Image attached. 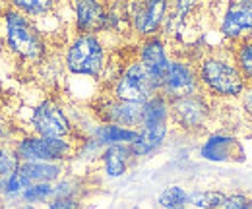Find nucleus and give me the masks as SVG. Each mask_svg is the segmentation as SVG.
<instances>
[{
  "mask_svg": "<svg viewBox=\"0 0 252 209\" xmlns=\"http://www.w3.org/2000/svg\"><path fill=\"white\" fill-rule=\"evenodd\" d=\"M196 74L200 86L218 97H239L247 88L235 60H229L223 55H210L202 59Z\"/></svg>",
  "mask_w": 252,
  "mask_h": 209,
  "instance_id": "nucleus-1",
  "label": "nucleus"
},
{
  "mask_svg": "<svg viewBox=\"0 0 252 209\" xmlns=\"http://www.w3.org/2000/svg\"><path fill=\"white\" fill-rule=\"evenodd\" d=\"M4 43L6 47L24 60H39L45 55V41L37 26L18 10H8L4 14Z\"/></svg>",
  "mask_w": 252,
  "mask_h": 209,
  "instance_id": "nucleus-2",
  "label": "nucleus"
},
{
  "mask_svg": "<svg viewBox=\"0 0 252 209\" xmlns=\"http://www.w3.org/2000/svg\"><path fill=\"white\" fill-rule=\"evenodd\" d=\"M105 47L97 35H78L70 47L66 49V68L76 76H88V78H99L105 70Z\"/></svg>",
  "mask_w": 252,
  "mask_h": 209,
  "instance_id": "nucleus-3",
  "label": "nucleus"
},
{
  "mask_svg": "<svg viewBox=\"0 0 252 209\" xmlns=\"http://www.w3.org/2000/svg\"><path fill=\"white\" fill-rule=\"evenodd\" d=\"M14 153L20 163H61L74 153V148L66 138L26 136L16 142Z\"/></svg>",
  "mask_w": 252,
  "mask_h": 209,
  "instance_id": "nucleus-4",
  "label": "nucleus"
},
{
  "mask_svg": "<svg viewBox=\"0 0 252 209\" xmlns=\"http://www.w3.org/2000/svg\"><path fill=\"white\" fill-rule=\"evenodd\" d=\"M159 90L154 84L152 76L148 70L142 66L140 60H134L121 72L113 86V97L119 101H128V103H148L154 95H158Z\"/></svg>",
  "mask_w": 252,
  "mask_h": 209,
  "instance_id": "nucleus-5",
  "label": "nucleus"
},
{
  "mask_svg": "<svg viewBox=\"0 0 252 209\" xmlns=\"http://www.w3.org/2000/svg\"><path fill=\"white\" fill-rule=\"evenodd\" d=\"M30 124L33 136H41V138H66L72 132V124L66 113L53 99H45L33 109Z\"/></svg>",
  "mask_w": 252,
  "mask_h": 209,
  "instance_id": "nucleus-6",
  "label": "nucleus"
},
{
  "mask_svg": "<svg viewBox=\"0 0 252 209\" xmlns=\"http://www.w3.org/2000/svg\"><path fill=\"white\" fill-rule=\"evenodd\" d=\"M159 93L167 101H175V99H183V97L200 93L198 74L192 68V64L185 60H171Z\"/></svg>",
  "mask_w": 252,
  "mask_h": 209,
  "instance_id": "nucleus-7",
  "label": "nucleus"
},
{
  "mask_svg": "<svg viewBox=\"0 0 252 209\" xmlns=\"http://www.w3.org/2000/svg\"><path fill=\"white\" fill-rule=\"evenodd\" d=\"M171 6L163 0L154 2H134L128 6V22L132 30L140 37H156V33L161 30L163 22L167 20Z\"/></svg>",
  "mask_w": 252,
  "mask_h": 209,
  "instance_id": "nucleus-8",
  "label": "nucleus"
},
{
  "mask_svg": "<svg viewBox=\"0 0 252 209\" xmlns=\"http://www.w3.org/2000/svg\"><path fill=\"white\" fill-rule=\"evenodd\" d=\"M169 119L183 130H200L210 119V105L202 93L169 101Z\"/></svg>",
  "mask_w": 252,
  "mask_h": 209,
  "instance_id": "nucleus-9",
  "label": "nucleus"
},
{
  "mask_svg": "<svg viewBox=\"0 0 252 209\" xmlns=\"http://www.w3.org/2000/svg\"><path fill=\"white\" fill-rule=\"evenodd\" d=\"M220 31L223 37L231 41H247L252 39V2L239 0L227 4L221 16Z\"/></svg>",
  "mask_w": 252,
  "mask_h": 209,
  "instance_id": "nucleus-10",
  "label": "nucleus"
},
{
  "mask_svg": "<svg viewBox=\"0 0 252 209\" xmlns=\"http://www.w3.org/2000/svg\"><path fill=\"white\" fill-rule=\"evenodd\" d=\"M142 111H144V105L119 101L115 97L101 101V105L97 107V115L103 120V124H115V126H123V128H130V130L140 128Z\"/></svg>",
  "mask_w": 252,
  "mask_h": 209,
  "instance_id": "nucleus-11",
  "label": "nucleus"
},
{
  "mask_svg": "<svg viewBox=\"0 0 252 209\" xmlns=\"http://www.w3.org/2000/svg\"><path fill=\"white\" fill-rule=\"evenodd\" d=\"M140 62L148 70V74L152 76V80L158 86V90L161 91L163 78H165L167 68H169V62H171L165 41L161 37H158V35L146 39L142 43V47H140Z\"/></svg>",
  "mask_w": 252,
  "mask_h": 209,
  "instance_id": "nucleus-12",
  "label": "nucleus"
},
{
  "mask_svg": "<svg viewBox=\"0 0 252 209\" xmlns=\"http://www.w3.org/2000/svg\"><path fill=\"white\" fill-rule=\"evenodd\" d=\"M200 155L208 161H218V163L220 161H243L245 151L235 138L225 136V134H214L204 142Z\"/></svg>",
  "mask_w": 252,
  "mask_h": 209,
  "instance_id": "nucleus-13",
  "label": "nucleus"
},
{
  "mask_svg": "<svg viewBox=\"0 0 252 209\" xmlns=\"http://www.w3.org/2000/svg\"><path fill=\"white\" fill-rule=\"evenodd\" d=\"M74 14H76V30L80 35L90 33L95 35L97 31L105 30L107 26V8L99 2H76L74 4Z\"/></svg>",
  "mask_w": 252,
  "mask_h": 209,
  "instance_id": "nucleus-14",
  "label": "nucleus"
},
{
  "mask_svg": "<svg viewBox=\"0 0 252 209\" xmlns=\"http://www.w3.org/2000/svg\"><path fill=\"white\" fill-rule=\"evenodd\" d=\"M169 124H142L138 128V138L134 144H130L132 157H146L158 149L167 138Z\"/></svg>",
  "mask_w": 252,
  "mask_h": 209,
  "instance_id": "nucleus-15",
  "label": "nucleus"
},
{
  "mask_svg": "<svg viewBox=\"0 0 252 209\" xmlns=\"http://www.w3.org/2000/svg\"><path fill=\"white\" fill-rule=\"evenodd\" d=\"M18 171L28 182V186L41 184V182L51 184V182L61 179V175H63L61 163H20Z\"/></svg>",
  "mask_w": 252,
  "mask_h": 209,
  "instance_id": "nucleus-16",
  "label": "nucleus"
},
{
  "mask_svg": "<svg viewBox=\"0 0 252 209\" xmlns=\"http://www.w3.org/2000/svg\"><path fill=\"white\" fill-rule=\"evenodd\" d=\"M138 138V130H130L115 124H99L94 130V140L99 146H130Z\"/></svg>",
  "mask_w": 252,
  "mask_h": 209,
  "instance_id": "nucleus-17",
  "label": "nucleus"
},
{
  "mask_svg": "<svg viewBox=\"0 0 252 209\" xmlns=\"http://www.w3.org/2000/svg\"><path fill=\"white\" fill-rule=\"evenodd\" d=\"M130 159H132V153H130L128 146H109L101 153L103 169H105L107 177H111V179H119L125 175Z\"/></svg>",
  "mask_w": 252,
  "mask_h": 209,
  "instance_id": "nucleus-18",
  "label": "nucleus"
},
{
  "mask_svg": "<svg viewBox=\"0 0 252 209\" xmlns=\"http://www.w3.org/2000/svg\"><path fill=\"white\" fill-rule=\"evenodd\" d=\"M14 10H18L24 16H33V18H45L55 10V2L51 0H14L12 4Z\"/></svg>",
  "mask_w": 252,
  "mask_h": 209,
  "instance_id": "nucleus-19",
  "label": "nucleus"
},
{
  "mask_svg": "<svg viewBox=\"0 0 252 209\" xmlns=\"http://www.w3.org/2000/svg\"><path fill=\"white\" fill-rule=\"evenodd\" d=\"M235 64H237L239 72L243 74L245 82L252 84V39H247L239 45V49L235 53Z\"/></svg>",
  "mask_w": 252,
  "mask_h": 209,
  "instance_id": "nucleus-20",
  "label": "nucleus"
},
{
  "mask_svg": "<svg viewBox=\"0 0 252 209\" xmlns=\"http://www.w3.org/2000/svg\"><path fill=\"white\" fill-rule=\"evenodd\" d=\"M189 204V194L181 186H169L167 190L161 192L159 196V206L165 209H179L187 208Z\"/></svg>",
  "mask_w": 252,
  "mask_h": 209,
  "instance_id": "nucleus-21",
  "label": "nucleus"
},
{
  "mask_svg": "<svg viewBox=\"0 0 252 209\" xmlns=\"http://www.w3.org/2000/svg\"><path fill=\"white\" fill-rule=\"evenodd\" d=\"M225 196L216 190H204V192H194L189 194V202L194 208L200 209H220Z\"/></svg>",
  "mask_w": 252,
  "mask_h": 209,
  "instance_id": "nucleus-22",
  "label": "nucleus"
},
{
  "mask_svg": "<svg viewBox=\"0 0 252 209\" xmlns=\"http://www.w3.org/2000/svg\"><path fill=\"white\" fill-rule=\"evenodd\" d=\"M28 204H35V202H45L53 196V184L41 182V184H32L28 186L22 194H20Z\"/></svg>",
  "mask_w": 252,
  "mask_h": 209,
  "instance_id": "nucleus-23",
  "label": "nucleus"
},
{
  "mask_svg": "<svg viewBox=\"0 0 252 209\" xmlns=\"http://www.w3.org/2000/svg\"><path fill=\"white\" fill-rule=\"evenodd\" d=\"M18 167H20V159L14 153V149L2 146L0 148V179H8L12 173H16Z\"/></svg>",
  "mask_w": 252,
  "mask_h": 209,
  "instance_id": "nucleus-24",
  "label": "nucleus"
},
{
  "mask_svg": "<svg viewBox=\"0 0 252 209\" xmlns=\"http://www.w3.org/2000/svg\"><path fill=\"white\" fill-rule=\"evenodd\" d=\"M252 202L251 198L243 196V194H233V196H225L223 204L220 209H251Z\"/></svg>",
  "mask_w": 252,
  "mask_h": 209,
  "instance_id": "nucleus-25",
  "label": "nucleus"
},
{
  "mask_svg": "<svg viewBox=\"0 0 252 209\" xmlns=\"http://www.w3.org/2000/svg\"><path fill=\"white\" fill-rule=\"evenodd\" d=\"M49 209H80L78 198H55L49 202Z\"/></svg>",
  "mask_w": 252,
  "mask_h": 209,
  "instance_id": "nucleus-26",
  "label": "nucleus"
},
{
  "mask_svg": "<svg viewBox=\"0 0 252 209\" xmlns=\"http://www.w3.org/2000/svg\"><path fill=\"white\" fill-rule=\"evenodd\" d=\"M22 209H35V208H32V206H26V208H22Z\"/></svg>",
  "mask_w": 252,
  "mask_h": 209,
  "instance_id": "nucleus-27",
  "label": "nucleus"
},
{
  "mask_svg": "<svg viewBox=\"0 0 252 209\" xmlns=\"http://www.w3.org/2000/svg\"><path fill=\"white\" fill-rule=\"evenodd\" d=\"M0 188H2V179H0Z\"/></svg>",
  "mask_w": 252,
  "mask_h": 209,
  "instance_id": "nucleus-28",
  "label": "nucleus"
},
{
  "mask_svg": "<svg viewBox=\"0 0 252 209\" xmlns=\"http://www.w3.org/2000/svg\"><path fill=\"white\" fill-rule=\"evenodd\" d=\"M179 209H189V208H179Z\"/></svg>",
  "mask_w": 252,
  "mask_h": 209,
  "instance_id": "nucleus-29",
  "label": "nucleus"
}]
</instances>
